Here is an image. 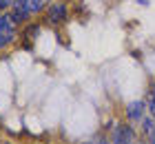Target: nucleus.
I'll use <instances>...</instances> for the list:
<instances>
[{
  "label": "nucleus",
  "mask_w": 155,
  "mask_h": 144,
  "mask_svg": "<svg viewBox=\"0 0 155 144\" xmlns=\"http://www.w3.org/2000/svg\"><path fill=\"white\" fill-rule=\"evenodd\" d=\"M144 102H146V106H149V115L155 118V80L151 82V89H149V93H146Z\"/></svg>",
  "instance_id": "nucleus-6"
},
{
  "label": "nucleus",
  "mask_w": 155,
  "mask_h": 144,
  "mask_svg": "<svg viewBox=\"0 0 155 144\" xmlns=\"http://www.w3.org/2000/svg\"><path fill=\"white\" fill-rule=\"evenodd\" d=\"M16 0H0V11H9Z\"/></svg>",
  "instance_id": "nucleus-7"
},
{
  "label": "nucleus",
  "mask_w": 155,
  "mask_h": 144,
  "mask_svg": "<svg viewBox=\"0 0 155 144\" xmlns=\"http://www.w3.org/2000/svg\"><path fill=\"white\" fill-rule=\"evenodd\" d=\"M45 18L49 25H60L69 18V9L62 0H49L47 9H45Z\"/></svg>",
  "instance_id": "nucleus-2"
},
{
  "label": "nucleus",
  "mask_w": 155,
  "mask_h": 144,
  "mask_svg": "<svg viewBox=\"0 0 155 144\" xmlns=\"http://www.w3.org/2000/svg\"><path fill=\"white\" fill-rule=\"evenodd\" d=\"M140 133L144 135L146 144H155V118L153 115H146L140 124Z\"/></svg>",
  "instance_id": "nucleus-4"
},
{
  "label": "nucleus",
  "mask_w": 155,
  "mask_h": 144,
  "mask_svg": "<svg viewBox=\"0 0 155 144\" xmlns=\"http://www.w3.org/2000/svg\"><path fill=\"white\" fill-rule=\"evenodd\" d=\"M18 40V25L13 22L9 11H0V49L11 47Z\"/></svg>",
  "instance_id": "nucleus-1"
},
{
  "label": "nucleus",
  "mask_w": 155,
  "mask_h": 144,
  "mask_svg": "<svg viewBox=\"0 0 155 144\" xmlns=\"http://www.w3.org/2000/svg\"><path fill=\"white\" fill-rule=\"evenodd\" d=\"M47 5H49V0H29L25 11L29 13V16H38V13H42L47 9Z\"/></svg>",
  "instance_id": "nucleus-5"
},
{
  "label": "nucleus",
  "mask_w": 155,
  "mask_h": 144,
  "mask_svg": "<svg viewBox=\"0 0 155 144\" xmlns=\"http://www.w3.org/2000/svg\"><path fill=\"white\" fill-rule=\"evenodd\" d=\"M2 144H13V142H2Z\"/></svg>",
  "instance_id": "nucleus-8"
},
{
  "label": "nucleus",
  "mask_w": 155,
  "mask_h": 144,
  "mask_svg": "<svg viewBox=\"0 0 155 144\" xmlns=\"http://www.w3.org/2000/svg\"><path fill=\"white\" fill-rule=\"evenodd\" d=\"M124 113H126V120H129L131 124L140 126V124H142V120L149 115V106H146L144 100H133V102L126 104V111Z\"/></svg>",
  "instance_id": "nucleus-3"
}]
</instances>
